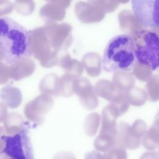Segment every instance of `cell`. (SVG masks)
Here are the masks:
<instances>
[{"label": "cell", "mask_w": 159, "mask_h": 159, "mask_svg": "<svg viewBox=\"0 0 159 159\" xmlns=\"http://www.w3.org/2000/svg\"><path fill=\"white\" fill-rule=\"evenodd\" d=\"M137 61L155 71L159 69V34L151 29H143L132 35Z\"/></svg>", "instance_id": "obj_3"}, {"label": "cell", "mask_w": 159, "mask_h": 159, "mask_svg": "<svg viewBox=\"0 0 159 159\" xmlns=\"http://www.w3.org/2000/svg\"><path fill=\"white\" fill-rule=\"evenodd\" d=\"M134 16L145 29H159V0H131Z\"/></svg>", "instance_id": "obj_5"}, {"label": "cell", "mask_w": 159, "mask_h": 159, "mask_svg": "<svg viewBox=\"0 0 159 159\" xmlns=\"http://www.w3.org/2000/svg\"><path fill=\"white\" fill-rule=\"evenodd\" d=\"M137 61L134 41L132 35L119 34L107 43L102 58L103 70L108 73L128 72Z\"/></svg>", "instance_id": "obj_2"}, {"label": "cell", "mask_w": 159, "mask_h": 159, "mask_svg": "<svg viewBox=\"0 0 159 159\" xmlns=\"http://www.w3.org/2000/svg\"><path fill=\"white\" fill-rule=\"evenodd\" d=\"M3 153L7 157L19 159L34 158L29 130L24 128L12 135H3Z\"/></svg>", "instance_id": "obj_4"}, {"label": "cell", "mask_w": 159, "mask_h": 159, "mask_svg": "<svg viewBox=\"0 0 159 159\" xmlns=\"http://www.w3.org/2000/svg\"><path fill=\"white\" fill-rule=\"evenodd\" d=\"M0 53L7 64L32 55L30 32L8 17H0Z\"/></svg>", "instance_id": "obj_1"}]
</instances>
